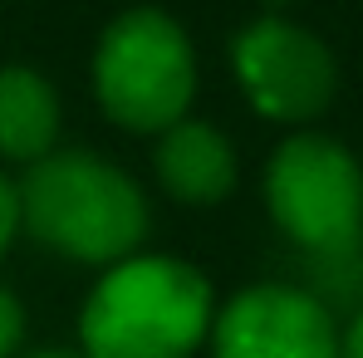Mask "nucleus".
Here are the masks:
<instances>
[{
  "instance_id": "nucleus-2",
  "label": "nucleus",
  "mask_w": 363,
  "mask_h": 358,
  "mask_svg": "<svg viewBox=\"0 0 363 358\" xmlns=\"http://www.w3.org/2000/svg\"><path fill=\"white\" fill-rule=\"evenodd\" d=\"M84 358H186L211 329V285L172 255L118 260L84 304Z\"/></svg>"
},
{
  "instance_id": "nucleus-4",
  "label": "nucleus",
  "mask_w": 363,
  "mask_h": 358,
  "mask_svg": "<svg viewBox=\"0 0 363 358\" xmlns=\"http://www.w3.org/2000/svg\"><path fill=\"white\" fill-rule=\"evenodd\" d=\"M275 226L309 250H344L363 226V167L324 133H295L265 167Z\"/></svg>"
},
{
  "instance_id": "nucleus-12",
  "label": "nucleus",
  "mask_w": 363,
  "mask_h": 358,
  "mask_svg": "<svg viewBox=\"0 0 363 358\" xmlns=\"http://www.w3.org/2000/svg\"><path fill=\"white\" fill-rule=\"evenodd\" d=\"M30 358H84V354H60V349H50V354H30Z\"/></svg>"
},
{
  "instance_id": "nucleus-13",
  "label": "nucleus",
  "mask_w": 363,
  "mask_h": 358,
  "mask_svg": "<svg viewBox=\"0 0 363 358\" xmlns=\"http://www.w3.org/2000/svg\"><path fill=\"white\" fill-rule=\"evenodd\" d=\"M265 5H275V10H280V5H295V0H265Z\"/></svg>"
},
{
  "instance_id": "nucleus-11",
  "label": "nucleus",
  "mask_w": 363,
  "mask_h": 358,
  "mask_svg": "<svg viewBox=\"0 0 363 358\" xmlns=\"http://www.w3.org/2000/svg\"><path fill=\"white\" fill-rule=\"evenodd\" d=\"M339 358H363V314L349 324V334L339 339Z\"/></svg>"
},
{
  "instance_id": "nucleus-9",
  "label": "nucleus",
  "mask_w": 363,
  "mask_h": 358,
  "mask_svg": "<svg viewBox=\"0 0 363 358\" xmlns=\"http://www.w3.org/2000/svg\"><path fill=\"white\" fill-rule=\"evenodd\" d=\"M20 334H25V314H20L15 295H5V290H0V358H10V354H15Z\"/></svg>"
},
{
  "instance_id": "nucleus-10",
  "label": "nucleus",
  "mask_w": 363,
  "mask_h": 358,
  "mask_svg": "<svg viewBox=\"0 0 363 358\" xmlns=\"http://www.w3.org/2000/svg\"><path fill=\"white\" fill-rule=\"evenodd\" d=\"M15 226H20V186H15V181L0 172V250L10 245Z\"/></svg>"
},
{
  "instance_id": "nucleus-1",
  "label": "nucleus",
  "mask_w": 363,
  "mask_h": 358,
  "mask_svg": "<svg viewBox=\"0 0 363 358\" xmlns=\"http://www.w3.org/2000/svg\"><path fill=\"white\" fill-rule=\"evenodd\" d=\"M20 226L89 265H118L147 236L138 181L94 152H45L20 181Z\"/></svg>"
},
{
  "instance_id": "nucleus-5",
  "label": "nucleus",
  "mask_w": 363,
  "mask_h": 358,
  "mask_svg": "<svg viewBox=\"0 0 363 358\" xmlns=\"http://www.w3.org/2000/svg\"><path fill=\"white\" fill-rule=\"evenodd\" d=\"M231 69L250 108L275 123L319 118L339 89V64L329 55V45L280 15H265L236 35Z\"/></svg>"
},
{
  "instance_id": "nucleus-3",
  "label": "nucleus",
  "mask_w": 363,
  "mask_h": 358,
  "mask_svg": "<svg viewBox=\"0 0 363 358\" xmlns=\"http://www.w3.org/2000/svg\"><path fill=\"white\" fill-rule=\"evenodd\" d=\"M94 94L104 113L133 133H162L186 118L196 94V55L186 30L152 5L123 10L99 35Z\"/></svg>"
},
{
  "instance_id": "nucleus-6",
  "label": "nucleus",
  "mask_w": 363,
  "mask_h": 358,
  "mask_svg": "<svg viewBox=\"0 0 363 358\" xmlns=\"http://www.w3.org/2000/svg\"><path fill=\"white\" fill-rule=\"evenodd\" d=\"M211 334L216 358H339L329 309L285 285H255L236 295Z\"/></svg>"
},
{
  "instance_id": "nucleus-7",
  "label": "nucleus",
  "mask_w": 363,
  "mask_h": 358,
  "mask_svg": "<svg viewBox=\"0 0 363 358\" xmlns=\"http://www.w3.org/2000/svg\"><path fill=\"white\" fill-rule=\"evenodd\" d=\"M157 177L177 201L211 206L236 186V152H231L221 128L196 123V118H177L172 128H162Z\"/></svg>"
},
{
  "instance_id": "nucleus-8",
  "label": "nucleus",
  "mask_w": 363,
  "mask_h": 358,
  "mask_svg": "<svg viewBox=\"0 0 363 358\" xmlns=\"http://www.w3.org/2000/svg\"><path fill=\"white\" fill-rule=\"evenodd\" d=\"M60 138V94L30 64L0 69V157L40 162Z\"/></svg>"
}]
</instances>
